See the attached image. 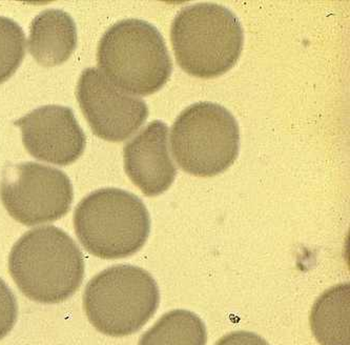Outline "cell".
Masks as SVG:
<instances>
[{"instance_id": "ba28073f", "label": "cell", "mask_w": 350, "mask_h": 345, "mask_svg": "<svg viewBox=\"0 0 350 345\" xmlns=\"http://www.w3.org/2000/svg\"><path fill=\"white\" fill-rule=\"evenodd\" d=\"M76 95L94 134L103 140H126L148 116L144 100L117 88L98 68L82 72Z\"/></svg>"}, {"instance_id": "30bf717a", "label": "cell", "mask_w": 350, "mask_h": 345, "mask_svg": "<svg viewBox=\"0 0 350 345\" xmlns=\"http://www.w3.org/2000/svg\"><path fill=\"white\" fill-rule=\"evenodd\" d=\"M123 158L129 177L148 197L167 191L177 175L170 156L169 127L160 120L148 123L125 144Z\"/></svg>"}, {"instance_id": "7c38bea8", "label": "cell", "mask_w": 350, "mask_h": 345, "mask_svg": "<svg viewBox=\"0 0 350 345\" xmlns=\"http://www.w3.org/2000/svg\"><path fill=\"white\" fill-rule=\"evenodd\" d=\"M349 309V283L334 286L314 302L310 327L321 345H350Z\"/></svg>"}, {"instance_id": "5b68a950", "label": "cell", "mask_w": 350, "mask_h": 345, "mask_svg": "<svg viewBox=\"0 0 350 345\" xmlns=\"http://www.w3.org/2000/svg\"><path fill=\"white\" fill-rule=\"evenodd\" d=\"M160 293L150 272L138 266H111L85 288L83 307L90 322L111 337L138 332L159 307Z\"/></svg>"}, {"instance_id": "3957f363", "label": "cell", "mask_w": 350, "mask_h": 345, "mask_svg": "<svg viewBox=\"0 0 350 345\" xmlns=\"http://www.w3.org/2000/svg\"><path fill=\"white\" fill-rule=\"evenodd\" d=\"M172 46L182 70L198 78L226 74L239 60L244 32L224 5L200 3L182 9L172 23Z\"/></svg>"}, {"instance_id": "5bb4252c", "label": "cell", "mask_w": 350, "mask_h": 345, "mask_svg": "<svg viewBox=\"0 0 350 345\" xmlns=\"http://www.w3.org/2000/svg\"><path fill=\"white\" fill-rule=\"evenodd\" d=\"M25 54V37L18 23L0 16V84L18 70Z\"/></svg>"}, {"instance_id": "52a82bcc", "label": "cell", "mask_w": 350, "mask_h": 345, "mask_svg": "<svg viewBox=\"0 0 350 345\" xmlns=\"http://www.w3.org/2000/svg\"><path fill=\"white\" fill-rule=\"evenodd\" d=\"M71 180L57 168L23 162L5 168L0 198L8 213L27 227L58 220L73 203Z\"/></svg>"}, {"instance_id": "8992f818", "label": "cell", "mask_w": 350, "mask_h": 345, "mask_svg": "<svg viewBox=\"0 0 350 345\" xmlns=\"http://www.w3.org/2000/svg\"><path fill=\"white\" fill-rule=\"evenodd\" d=\"M171 143L182 170L197 177H214L237 159L239 127L228 110L218 103H195L176 119Z\"/></svg>"}, {"instance_id": "277c9868", "label": "cell", "mask_w": 350, "mask_h": 345, "mask_svg": "<svg viewBox=\"0 0 350 345\" xmlns=\"http://www.w3.org/2000/svg\"><path fill=\"white\" fill-rule=\"evenodd\" d=\"M82 246L101 259L134 255L146 244L150 217L140 198L124 190L107 188L90 194L74 213Z\"/></svg>"}, {"instance_id": "9c48e42d", "label": "cell", "mask_w": 350, "mask_h": 345, "mask_svg": "<svg viewBox=\"0 0 350 345\" xmlns=\"http://www.w3.org/2000/svg\"><path fill=\"white\" fill-rule=\"evenodd\" d=\"M27 152L41 162L68 166L85 151V132L73 111L62 105H44L15 121Z\"/></svg>"}, {"instance_id": "2e32d148", "label": "cell", "mask_w": 350, "mask_h": 345, "mask_svg": "<svg viewBox=\"0 0 350 345\" xmlns=\"http://www.w3.org/2000/svg\"><path fill=\"white\" fill-rule=\"evenodd\" d=\"M215 345H269L259 335L254 333L240 332L230 333L222 337Z\"/></svg>"}, {"instance_id": "8fae6325", "label": "cell", "mask_w": 350, "mask_h": 345, "mask_svg": "<svg viewBox=\"0 0 350 345\" xmlns=\"http://www.w3.org/2000/svg\"><path fill=\"white\" fill-rule=\"evenodd\" d=\"M77 46V27L68 13L49 9L41 12L30 27L29 52L40 66L51 68L64 64Z\"/></svg>"}, {"instance_id": "6da1fadb", "label": "cell", "mask_w": 350, "mask_h": 345, "mask_svg": "<svg viewBox=\"0 0 350 345\" xmlns=\"http://www.w3.org/2000/svg\"><path fill=\"white\" fill-rule=\"evenodd\" d=\"M9 270L25 297L54 305L79 289L85 277V258L71 237L49 225L29 231L14 244Z\"/></svg>"}, {"instance_id": "9a60e30c", "label": "cell", "mask_w": 350, "mask_h": 345, "mask_svg": "<svg viewBox=\"0 0 350 345\" xmlns=\"http://www.w3.org/2000/svg\"><path fill=\"white\" fill-rule=\"evenodd\" d=\"M18 305L13 292L0 278V340L5 338L16 323Z\"/></svg>"}, {"instance_id": "7a4b0ae2", "label": "cell", "mask_w": 350, "mask_h": 345, "mask_svg": "<svg viewBox=\"0 0 350 345\" xmlns=\"http://www.w3.org/2000/svg\"><path fill=\"white\" fill-rule=\"evenodd\" d=\"M100 72L133 96H148L169 81L173 62L155 25L142 19H123L107 29L97 49Z\"/></svg>"}, {"instance_id": "4fadbf2b", "label": "cell", "mask_w": 350, "mask_h": 345, "mask_svg": "<svg viewBox=\"0 0 350 345\" xmlns=\"http://www.w3.org/2000/svg\"><path fill=\"white\" fill-rule=\"evenodd\" d=\"M206 329L200 317L185 309L166 313L142 335L138 345H205Z\"/></svg>"}]
</instances>
